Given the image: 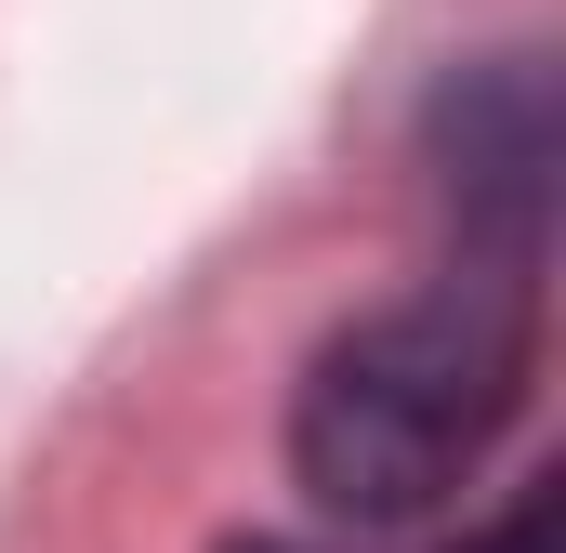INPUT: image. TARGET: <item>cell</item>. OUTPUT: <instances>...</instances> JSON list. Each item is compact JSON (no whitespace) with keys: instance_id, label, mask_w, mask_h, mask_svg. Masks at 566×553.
<instances>
[{"instance_id":"7a4b0ae2","label":"cell","mask_w":566,"mask_h":553,"mask_svg":"<svg viewBox=\"0 0 566 553\" xmlns=\"http://www.w3.org/2000/svg\"><path fill=\"white\" fill-rule=\"evenodd\" d=\"M211 553H566V474H554V461L514 474L501 514L461 528V541H290V528H238V541H211Z\"/></svg>"},{"instance_id":"6da1fadb","label":"cell","mask_w":566,"mask_h":553,"mask_svg":"<svg viewBox=\"0 0 566 553\" xmlns=\"http://www.w3.org/2000/svg\"><path fill=\"white\" fill-rule=\"evenodd\" d=\"M409 158L434 198V264L343 316L290 369L277 461L316 528L422 541L434 514L514 448L554 356V185H566V106L554 53H448L409 106Z\"/></svg>"}]
</instances>
